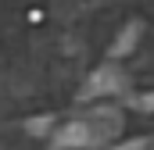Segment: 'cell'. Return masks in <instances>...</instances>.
I'll return each mask as SVG.
<instances>
[{
	"mask_svg": "<svg viewBox=\"0 0 154 150\" xmlns=\"http://www.w3.org/2000/svg\"><path fill=\"white\" fill-rule=\"evenodd\" d=\"M133 104H136V107H154V93H147V97H136Z\"/></svg>",
	"mask_w": 154,
	"mask_h": 150,
	"instance_id": "cell-6",
	"label": "cell"
},
{
	"mask_svg": "<svg viewBox=\"0 0 154 150\" xmlns=\"http://www.w3.org/2000/svg\"><path fill=\"white\" fill-rule=\"evenodd\" d=\"M50 125H54V118H50V114H39V118H32V122H29V132H32V136H43Z\"/></svg>",
	"mask_w": 154,
	"mask_h": 150,
	"instance_id": "cell-4",
	"label": "cell"
},
{
	"mask_svg": "<svg viewBox=\"0 0 154 150\" xmlns=\"http://www.w3.org/2000/svg\"><path fill=\"white\" fill-rule=\"evenodd\" d=\"M122 132V114L111 107H100V111H90L86 118H72L65 122L61 129H54V147L72 150V147H97V143H108Z\"/></svg>",
	"mask_w": 154,
	"mask_h": 150,
	"instance_id": "cell-1",
	"label": "cell"
},
{
	"mask_svg": "<svg viewBox=\"0 0 154 150\" xmlns=\"http://www.w3.org/2000/svg\"><path fill=\"white\" fill-rule=\"evenodd\" d=\"M129 86V75L118 68L115 61H108V64H100L97 72L86 79V86H82V100L86 97H100V93H122Z\"/></svg>",
	"mask_w": 154,
	"mask_h": 150,
	"instance_id": "cell-2",
	"label": "cell"
},
{
	"mask_svg": "<svg viewBox=\"0 0 154 150\" xmlns=\"http://www.w3.org/2000/svg\"><path fill=\"white\" fill-rule=\"evenodd\" d=\"M118 150H154V140H136V143H125Z\"/></svg>",
	"mask_w": 154,
	"mask_h": 150,
	"instance_id": "cell-5",
	"label": "cell"
},
{
	"mask_svg": "<svg viewBox=\"0 0 154 150\" xmlns=\"http://www.w3.org/2000/svg\"><path fill=\"white\" fill-rule=\"evenodd\" d=\"M136 39H140V25L133 22V25H125V29H122V36H118L115 43L108 46V57H111V61H118V57H125V54H129V50L136 46Z\"/></svg>",
	"mask_w": 154,
	"mask_h": 150,
	"instance_id": "cell-3",
	"label": "cell"
}]
</instances>
